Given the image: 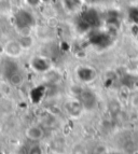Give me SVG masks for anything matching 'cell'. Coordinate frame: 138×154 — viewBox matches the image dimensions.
<instances>
[{
	"mask_svg": "<svg viewBox=\"0 0 138 154\" xmlns=\"http://www.w3.org/2000/svg\"><path fill=\"white\" fill-rule=\"evenodd\" d=\"M25 2L30 7H37L40 2V0H25Z\"/></svg>",
	"mask_w": 138,
	"mask_h": 154,
	"instance_id": "8",
	"label": "cell"
},
{
	"mask_svg": "<svg viewBox=\"0 0 138 154\" xmlns=\"http://www.w3.org/2000/svg\"><path fill=\"white\" fill-rule=\"evenodd\" d=\"M18 42L20 43V45H22V48H23L24 50H27L33 46V39L31 38V36H23L18 39Z\"/></svg>",
	"mask_w": 138,
	"mask_h": 154,
	"instance_id": "6",
	"label": "cell"
},
{
	"mask_svg": "<svg viewBox=\"0 0 138 154\" xmlns=\"http://www.w3.org/2000/svg\"><path fill=\"white\" fill-rule=\"evenodd\" d=\"M14 22L16 27H31L33 24V18L28 11L20 9L14 15Z\"/></svg>",
	"mask_w": 138,
	"mask_h": 154,
	"instance_id": "2",
	"label": "cell"
},
{
	"mask_svg": "<svg viewBox=\"0 0 138 154\" xmlns=\"http://www.w3.org/2000/svg\"><path fill=\"white\" fill-rule=\"evenodd\" d=\"M30 66L33 70H36L37 72H44L50 68V65L46 59L43 57H33L30 62Z\"/></svg>",
	"mask_w": 138,
	"mask_h": 154,
	"instance_id": "4",
	"label": "cell"
},
{
	"mask_svg": "<svg viewBox=\"0 0 138 154\" xmlns=\"http://www.w3.org/2000/svg\"><path fill=\"white\" fill-rule=\"evenodd\" d=\"M108 154H121V153H118V152H112V153H108Z\"/></svg>",
	"mask_w": 138,
	"mask_h": 154,
	"instance_id": "9",
	"label": "cell"
},
{
	"mask_svg": "<svg viewBox=\"0 0 138 154\" xmlns=\"http://www.w3.org/2000/svg\"><path fill=\"white\" fill-rule=\"evenodd\" d=\"M24 49L22 48L18 40H9L3 45V53L10 58L20 57L23 53Z\"/></svg>",
	"mask_w": 138,
	"mask_h": 154,
	"instance_id": "1",
	"label": "cell"
},
{
	"mask_svg": "<svg viewBox=\"0 0 138 154\" xmlns=\"http://www.w3.org/2000/svg\"><path fill=\"white\" fill-rule=\"evenodd\" d=\"M25 135L31 141H39V140H41V139L43 138L44 131L40 126L33 125V126H29L28 128L26 129Z\"/></svg>",
	"mask_w": 138,
	"mask_h": 154,
	"instance_id": "3",
	"label": "cell"
},
{
	"mask_svg": "<svg viewBox=\"0 0 138 154\" xmlns=\"http://www.w3.org/2000/svg\"><path fill=\"white\" fill-rule=\"evenodd\" d=\"M28 154H43V151H42L40 146L35 144V146H33L30 149H29Z\"/></svg>",
	"mask_w": 138,
	"mask_h": 154,
	"instance_id": "7",
	"label": "cell"
},
{
	"mask_svg": "<svg viewBox=\"0 0 138 154\" xmlns=\"http://www.w3.org/2000/svg\"><path fill=\"white\" fill-rule=\"evenodd\" d=\"M0 154H3V153H2V152H1V150H0Z\"/></svg>",
	"mask_w": 138,
	"mask_h": 154,
	"instance_id": "10",
	"label": "cell"
},
{
	"mask_svg": "<svg viewBox=\"0 0 138 154\" xmlns=\"http://www.w3.org/2000/svg\"><path fill=\"white\" fill-rule=\"evenodd\" d=\"M8 81L10 82L11 85H13V86H20V85L22 84V83H23V81H24L23 75H22L18 70H16V71L13 72L12 75H9Z\"/></svg>",
	"mask_w": 138,
	"mask_h": 154,
	"instance_id": "5",
	"label": "cell"
}]
</instances>
